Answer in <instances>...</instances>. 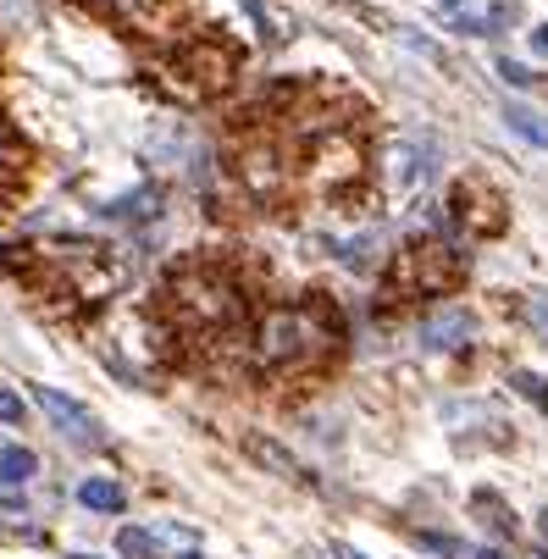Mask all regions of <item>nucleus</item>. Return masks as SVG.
<instances>
[{"label": "nucleus", "instance_id": "nucleus-24", "mask_svg": "<svg viewBox=\"0 0 548 559\" xmlns=\"http://www.w3.org/2000/svg\"><path fill=\"white\" fill-rule=\"evenodd\" d=\"M471 559H504V554H499V548H477Z\"/></svg>", "mask_w": 548, "mask_h": 559}, {"label": "nucleus", "instance_id": "nucleus-7", "mask_svg": "<svg viewBox=\"0 0 548 559\" xmlns=\"http://www.w3.org/2000/svg\"><path fill=\"white\" fill-rule=\"evenodd\" d=\"M449 211L460 216V222L471 227V233H499V227H504V205H499V194L482 189L477 178H465L460 189H454Z\"/></svg>", "mask_w": 548, "mask_h": 559}, {"label": "nucleus", "instance_id": "nucleus-11", "mask_svg": "<svg viewBox=\"0 0 548 559\" xmlns=\"http://www.w3.org/2000/svg\"><path fill=\"white\" fill-rule=\"evenodd\" d=\"M504 122H510V133H521L526 144H537V150H548V122L537 117L532 106H504Z\"/></svg>", "mask_w": 548, "mask_h": 559}, {"label": "nucleus", "instance_id": "nucleus-5", "mask_svg": "<svg viewBox=\"0 0 548 559\" xmlns=\"http://www.w3.org/2000/svg\"><path fill=\"white\" fill-rule=\"evenodd\" d=\"M78 6H89L95 17H106V23L128 28L139 39H172L183 17V0H78Z\"/></svg>", "mask_w": 548, "mask_h": 559}, {"label": "nucleus", "instance_id": "nucleus-4", "mask_svg": "<svg viewBox=\"0 0 548 559\" xmlns=\"http://www.w3.org/2000/svg\"><path fill=\"white\" fill-rule=\"evenodd\" d=\"M465 277V255L449 250V244H438V238H421V244H410L405 255L394 261V294H449L454 283Z\"/></svg>", "mask_w": 548, "mask_h": 559}, {"label": "nucleus", "instance_id": "nucleus-25", "mask_svg": "<svg viewBox=\"0 0 548 559\" xmlns=\"http://www.w3.org/2000/svg\"><path fill=\"white\" fill-rule=\"evenodd\" d=\"M438 6H460V0H438Z\"/></svg>", "mask_w": 548, "mask_h": 559}, {"label": "nucleus", "instance_id": "nucleus-20", "mask_svg": "<svg viewBox=\"0 0 548 559\" xmlns=\"http://www.w3.org/2000/svg\"><path fill=\"white\" fill-rule=\"evenodd\" d=\"M0 421H23V399L12 388H0Z\"/></svg>", "mask_w": 548, "mask_h": 559}, {"label": "nucleus", "instance_id": "nucleus-8", "mask_svg": "<svg viewBox=\"0 0 548 559\" xmlns=\"http://www.w3.org/2000/svg\"><path fill=\"white\" fill-rule=\"evenodd\" d=\"M471 338H477V316L460 310V305H443L421 322V344L427 349H465Z\"/></svg>", "mask_w": 548, "mask_h": 559}, {"label": "nucleus", "instance_id": "nucleus-27", "mask_svg": "<svg viewBox=\"0 0 548 559\" xmlns=\"http://www.w3.org/2000/svg\"><path fill=\"white\" fill-rule=\"evenodd\" d=\"M543 532H548V515H543Z\"/></svg>", "mask_w": 548, "mask_h": 559}, {"label": "nucleus", "instance_id": "nucleus-21", "mask_svg": "<svg viewBox=\"0 0 548 559\" xmlns=\"http://www.w3.org/2000/svg\"><path fill=\"white\" fill-rule=\"evenodd\" d=\"M526 316H532V327L548 338V299H532V305H526Z\"/></svg>", "mask_w": 548, "mask_h": 559}, {"label": "nucleus", "instance_id": "nucleus-19", "mask_svg": "<svg viewBox=\"0 0 548 559\" xmlns=\"http://www.w3.org/2000/svg\"><path fill=\"white\" fill-rule=\"evenodd\" d=\"M499 78H504V84H515V89L532 84V72H526L521 61H510V56H499Z\"/></svg>", "mask_w": 548, "mask_h": 559}, {"label": "nucleus", "instance_id": "nucleus-26", "mask_svg": "<svg viewBox=\"0 0 548 559\" xmlns=\"http://www.w3.org/2000/svg\"><path fill=\"white\" fill-rule=\"evenodd\" d=\"M72 559H95V554H72Z\"/></svg>", "mask_w": 548, "mask_h": 559}, {"label": "nucleus", "instance_id": "nucleus-10", "mask_svg": "<svg viewBox=\"0 0 548 559\" xmlns=\"http://www.w3.org/2000/svg\"><path fill=\"white\" fill-rule=\"evenodd\" d=\"M78 504H84V510H100V515H117L122 510V488L106 482V476H89V482H78Z\"/></svg>", "mask_w": 548, "mask_h": 559}, {"label": "nucleus", "instance_id": "nucleus-22", "mask_svg": "<svg viewBox=\"0 0 548 559\" xmlns=\"http://www.w3.org/2000/svg\"><path fill=\"white\" fill-rule=\"evenodd\" d=\"M526 39H532V50H537V56H543V61H548V23H537V28H532V34H526Z\"/></svg>", "mask_w": 548, "mask_h": 559}, {"label": "nucleus", "instance_id": "nucleus-16", "mask_svg": "<svg viewBox=\"0 0 548 559\" xmlns=\"http://www.w3.org/2000/svg\"><path fill=\"white\" fill-rule=\"evenodd\" d=\"M338 261L344 266H371V250H382V238L377 233H360V238H344V244H333Z\"/></svg>", "mask_w": 548, "mask_h": 559}, {"label": "nucleus", "instance_id": "nucleus-28", "mask_svg": "<svg viewBox=\"0 0 548 559\" xmlns=\"http://www.w3.org/2000/svg\"><path fill=\"white\" fill-rule=\"evenodd\" d=\"M183 559H200V554H183Z\"/></svg>", "mask_w": 548, "mask_h": 559}, {"label": "nucleus", "instance_id": "nucleus-18", "mask_svg": "<svg viewBox=\"0 0 548 559\" xmlns=\"http://www.w3.org/2000/svg\"><path fill=\"white\" fill-rule=\"evenodd\" d=\"M515 388H521L532 405H548V382H543V377H532V371H515Z\"/></svg>", "mask_w": 548, "mask_h": 559}, {"label": "nucleus", "instance_id": "nucleus-12", "mask_svg": "<svg viewBox=\"0 0 548 559\" xmlns=\"http://www.w3.org/2000/svg\"><path fill=\"white\" fill-rule=\"evenodd\" d=\"M23 161H28L23 139H17V133H12V122L0 117V183H12L17 172H23Z\"/></svg>", "mask_w": 548, "mask_h": 559}, {"label": "nucleus", "instance_id": "nucleus-2", "mask_svg": "<svg viewBox=\"0 0 548 559\" xmlns=\"http://www.w3.org/2000/svg\"><path fill=\"white\" fill-rule=\"evenodd\" d=\"M333 344H338V316L322 294H310L305 305L261 310L250 327V355H255V366H266V371L310 366V360L327 355Z\"/></svg>", "mask_w": 548, "mask_h": 559}, {"label": "nucleus", "instance_id": "nucleus-9", "mask_svg": "<svg viewBox=\"0 0 548 559\" xmlns=\"http://www.w3.org/2000/svg\"><path fill=\"white\" fill-rule=\"evenodd\" d=\"M34 405L45 410L50 421H56V432H67L72 443H84V438H95V416H89L78 399H67L61 388H34Z\"/></svg>", "mask_w": 548, "mask_h": 559}, {"label": "nucleus", "instance_id": "nucleus-6", "mask_svg": "<svg viewBox=\"0 0 548 559\" xmlns=\"http://www.w3.org/2000/svg\"><path fill=\"white\" fill-rule=\"evenodd\" d=\"M233 67H239V50L227 45L222 34H200L178 50V78H189L183 95H211V89H222L227 78H233Z\"/></svg>", "mask_w": 548, "mask_h": 559}, {"label": "nucleus", "instance_id": "nucleus-15", "mask_svg": "<svg viewBox=\"0 0 548 559\" xmlns=\"http://www.w3.org/2000/svg\"><path fill=\"white\" fill-rule=\"evenodd\" d=\"M244 449H250V460H261V465H272V471H283V476H294V482H299V465L288 460V454L277 449V443H266V438H250V443H244Z\"/></svg>", "mask_w": 548, "mask_h": 559}, {"label": "nucleus", "instance_id": "nucleus-23", "mask_svg": "<svg viewBox=\"0 0 548 559\" xmlns=\"http://www.w3.org/2000/svg\"><path fill=\"white\" fill-rule=\"evenodd\" d=\"M333 559H366V554H355L349 543H333Z\"/></svg>", "mask_w": 548, "mask_h": 559}, {"label": "nucleus", "instance_id": "nucleus-14", "mask_svg": "<svg viewBox=\"0 0 548 559\" xmlns=\"http://www.w3.org/2000/svg\"><path fill=\"white\" fill-rule=\"evenodd\" d=\"M117 554L122 559H155L161 548H155L150 532H139V526H122V532H117Z\"/></svg>", "mask_w": 548, "mask_h": 559}, {"label": "nucleus", "instance_id": "nucleus-1", "mask_svg": "<svg viewBox=\"0 0 548 559\" xmlns=\"http://www.w3.org/2000/svg\"><path fill=\"white\" fill-rule=\"evenodd\" d=\"M155 310L172 322V338L183 344H222L244 327V310H250V294H244L233 261L222 255H194L178 272L167 277Z\"/></svg>", "mask_w": 548, "mask_h": 559}, {"label": "nucleus", "instance_id": "nucleus-3", "mask_svg": "<svg viewBox=\"0 0 548 559\" xmlns=\"http://www.w3.org/2000/svg\"><path fill=\"white\" fill-rule=\"evenodd\" d=\"M283 150H288V172H294L310 194H344V189H355L360 172H366V139H360V128L316 133V139L283 144Z\"/></svg>", "mask_w": 548, "mask_h": 559}, {"label": "nucleus", "instance_id": "nucleus-13", "mask_svg": "<svg viewBox=\"0 0 548 559\" xmlns=\"http://www.w3.org/2000/svg\"><path fill=\"white\" fill-rule=\"evenodd\" d=\"M34 471H39V460L28 449H0V482H6V488H23Z\"/></svg>", "mask_w": 548, "mask_h": 559}, {"label": "nucleus", "instance_id": "nucleus-17", "mask_svg": "<svg viewBox=\"0 0 548 559\" xmlns=\"http://www.w3.org/2000/svg\"><path fill=\"white\" fill-rule=\"evenodd\" d=\"M421 178H427V167H421V155L410 150V144H399V150H394V183H405V189H416Z\"/></svg>", "mask_w": 548, "mask_h": 559}]
</instances>
